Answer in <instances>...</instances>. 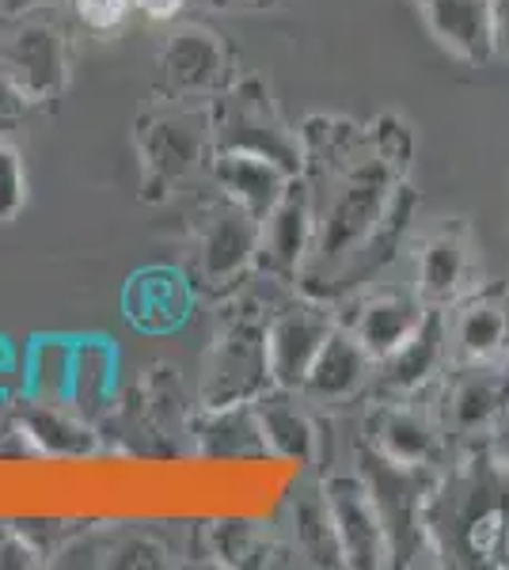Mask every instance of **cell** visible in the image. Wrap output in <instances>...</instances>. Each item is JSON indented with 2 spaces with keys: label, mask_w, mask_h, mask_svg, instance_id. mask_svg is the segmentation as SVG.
Instances as JSON below:
<instances>
[{
  "label": "cell",
  "mask_w": 509,
  "mask_h": 570,
  "mask_svg": "<svg viewBox=\"0 0 509 570\" xmlns=\"http://www.w3.org/2000/svg\"><path fill=\"white\" fill-rule=\"evenodd\" d=\"M403 176H395L384 160H376L369 149L365 160H358L346 176H339L331 187L316 190V244H312L309 266L297 278V293L320 297L323 285L335 278V271L358 252L361 240L384 217L388 202Z\"/></svg>",
  "instance_id": "6da1fadb"
},
{
  "label": "cell",
  "mask_w": 509,
  "mask_h": 570,
  "mask_svg": "<svg viewBox=\"0 0 509 570\" xmlns=\"http://www.w3.org/2000/svg\"><path fill=\"white\" fill-rule=\"evenodd\" d=\"M274 308L258 297H236L221 312L202 370V411L247 407L274 389L266 357V320Z\"/></svg>",
  "instance_id": "7a4b0ae2"
},
{
  "label": "cell",
  "mask_w": 509,
  "mask_h": 570,
  "mask_svg": "<svg viewBox=\"0 0 509 570\" xmlns=\"http://www.w3.org/2000/svg\"><path fill=\"white\" fill-rule=\"evenodd\" d=\"M213 104L198 99H168V107L149 110L137 126V153H141V187L153 198H164L179 187L198 164L213 156Z\"/></svg>",
  "instance_id": "3957f363"
},
{
  "label": "cell",
  "mask_w": 509,
  "mask_h": 570,
  "mask_svg": "<svg viewBox=\"0 0 509 570\" xmlns=\"http://www.w3.org/2000/svg\"><path fill=\"white\" fill-rule=\"evenodd\" d=\"M213 149H239L282 164L290 176H301V134L277 110L271 88L258 77H239L225 96L213 99Z\"/></svg>",
  "instance_id": "277c9868"
},
{
  "label": "cell",
  "mask_w": 509,
  "mask_h": 570,
  "mask_svg": "<svg viewBox=\"0 0 509 570\" xmlns=\"http://www.w3.org/2000/svg\"><path fill=\"white\" fill-rule=\"evenodd\" d=\"M414 400H373L361 422V449L395 468H438L446 456V426L438 407Z\"/></svg>",
  "instance_id": "5b68a950"
},
{
  "label": "cell",
  "mask_w": 509,
  "mask_h": 570,
  "mask_svg": "<svg viewBox=\"0 0 509 570\" xmlns=\"http://www.w3.org/2000/svg\"><path fill=\"white\" fill-rule=\"evenodd\" d=\"M258 220L217 195L194 240V285L206 293H236L255 274Z\"/></svg>",
  "instance_id": "8992f818"
},
{
  "label": "cell",
  "mask_w": 509,
  "mask_h": 570,
  "mask_svg": "<svg viewBox=\"0 0 509 570\" xmlns=\"http://www.w3.org/2000/svg\"><path fill=\"white\" fill-rule=\"evenodd\" d=\"M16 27L0 42V72L12 80L31 107H46L61 99L69 88V39L50 20H12Z\"/></svg>",
  "instance_id": "52a82bcc"
},
{
  "label": "cell",
  "mask_w": 509,
  "mask_h": 570,
  "mask_svg": "<svg viewBox=\"0 0 509 570\" xmlns=\"http://www.w3.org/2000/svg\"><path fill=\"white\" fill-rule=\"evenodd\" d=\"M335 324V305L304 297V293H297L293 301H282L271 312V320H266V357H271L274 389L301 392L304 376H309L312 362H316V354L323 351Z\"/></svg>",
  "instance_id": "ba28073f"
},
{
  "label": "cell",
  "mask_w": 509,
  "mask_h": 570,
  "mask_svg": "<svg viewBox=\"0 0 509 570\" xmlns=\"http://www.w3.org/2000/svg\"><path fill=\"white\" fill-rule=\"evenodd\" d=\"M327 502L331 525L346 567H388L392 563V537H388L384 513L376 505L361 472H331L320 483Z\"/></svg>",
  "instance_id": "9c48e42d"
},
{
  "label": "cell",
  "mask_w": 509,
  "mask_h": 570,
  "mask_svg": "<svg viewBox=\"0 0 509 570\" xmlns=\"http://www.w3.org/2000/svg\"><path fill=\"white\" fill-rule=\"evenodd\" d=\"M312 244H316V198L304 176H293L277 206L258 220V259L255 274L297 285L301 271L309 266Z\"/></svg>",
  "instance_id": "30bf717a"
},
{
  "label": "cell",
  "mask_w": 509,
  "mask_h": 570,
  "mask_svg": "<svg viewBox=\"0 0 509 570\" xmlns=\"http://www.w3.org/2000/svg\"><path fill=\"white\" fill-rule=\"evenodd\" d=\"M479 285V252L468 220L433 225L414 252V289L430 308H452Z\"/></svg>",
  "instance_id": "8fae6325"
},
{
  "label": "cell",
  "mask_w": 509,
  "mask_h": 570,
  "mask_svg": "<svg viewBox=\"0 0 509 570\" xmlns=\"http://www.w3.org/2000/svg\"><path fill=\"white\" fill-rule=\"evenodd\" d=\"M160 77L168 88V99H198L213 104L225 96L236 80L233 50L213 31L198 23H187L172 31V39L160 50Z\"/></svg>",
  "instance_id": "7c38bea8"
},
{
  "label": "cell",
  "mask_w": 509,
  "mask_h": 570,
  "mask_svg": "<svg viewBox=\"0 0 509 570\" xmlns=\"http://www.w3.org/2000/svg\"><path fill=\"white\" fill-rule=\"evenodd\" d=\"M430 305L419 297V289L411 285H388L376 282L369 289L346 297V312L339 316L342 327L354 331V338L376 357V365L384 357H392L414 331L422 327Z\"/></svg>",
  "instance_id": "4fadbf2b"
},
{
  "label": "cell",
  "mask_w": 509,
  "mask_h": 570,
  "mask_svg": "<svg viewBox=\"0 0 509 570\" xmlns=\"http://www.w3.org/2000/svg\"><path fill=\"white\" fill-rule=\"evenodd\" d=\"M452 365H509V285L479 282L446 308Z\"/></svg>",
  "instance_id": "5bb4252c"
},
{
  "label": "cell",
  "mask_w": 509,
  "mask_h": 570,
  "mask_svg": "<svg viewBox=\"0 0 509 570\" xmlns=\"http://www.w3.org/2000/svg\"><path fill=\"white\" fill-rule=\"evenodd\" d=\"M414 214H419V195L411 190V183H400L395 187L392 202H388L384 217L376 220L373 233L361 240V247L350 255L346 263L335 271V278L323 285V293L316 301H327V305H339V301L354 297V293L369 289L384 278V271L395 263V255L403 252L407 236H411V225H414Z\"/></svg>",
  "instance_id": "9a60e30c"
},
{
  "label": "cell",
  "mask_w": 509,
  "mask_h": 570,
  "mask_svg": "<svg viewBox=\"0 0 509 570\" xmlns=\"http://www.w3.org/2000/svg\"><path fill=\"white\" fill-rule=\"evenodd\" d=\"M438 400L446 434H490L509 415V365H449Z\"/></svg>",
  "instance_id": "2e32d148"
},
{
  "label": "cell",
  "mask_w": 509,
  "mask_h": 570,
  "mask_svg": "<svg viewBox=\"0 0 509 570\" xmlns=\"http://www.w3.org/2000/svg\"><path fill=\"white\" fill-rule=\"evenodd\" d=\"M452 357H449V327L446 308H430L422 327L376 365L373 392L376 400H414V395H430L441 389Z\"/></svg>",
  "instance_id": "e0dca14e"
},
{
  "label": "cell",
  "mask_w": 509,
  "mask_h": 570,
  "mask_svg": "<svg viewBox=\"0 0 509 570\" xmlns=\"http://www.w3.org/2000/svg\"><path fill=\"white\" fill-rule=\"evenodd\" d=\"M198 285L179 266L153 263L129 274L123 289V316L141 335H172L190 320Z\"/></svg>",
  "instance_id": "ac0fdd59"
},
{
  "label": "cell",
  "mask_w": 509,
  "mask_h": 570,
  "mask_svg": "<svg viewBox=\"0 0 509 570\" xmlns=\"http://www.w3.org/2000/svg\"><path fill=\"white\" fill-rule=\"evenodd\" d=\"M376 381V357L354 338V331L335 324L323 351L301 384L304 403H354Z\"/></svg>",
  "instance_id": "d6986e66"
},
{
  "label": "cell",
  "mask_w": 509,
  "mask_h": 570,
  "mask_svg": "<svg viewBox=\"0 0 509 570\" xmlns=\"http://www.w3.org/2000/svg\"><path fill=\"white\" fill-rule=\"evenodd\" d=\"M301 176L309 179L312 195L346 176L358 160L369 156L365 126L339 115H312L301 126Z\"/></svg>",
  "instance_id": "ffe728a7"
},
{
  "label": "cell",
  "mask_w": 509,
  "mask_h": 570,
  "mask_svg": "<svg viewBox=\"0 0 509 570\" xmlns=\"http://www.w3.org/2000/svg\"><path fill=\"white\" fill-rule=\"evenodd\" d=\"M209 179L221 198H228L255 220H263L277 206V198L285 195L293 176L282 164L266 160V156L239 153V149H213Z\"/></svg>",
  "instance_id": "44dd1931"
},
{
  "label": "cell",
  "mask_w": 509,
  "mask_h": 570,
  "mask_svg": "<svg viewBox=\"0 0 509 570\" xmlns=\"http://www.w3.org/2000/svg\"><path fill=\"white\" fill-rule=\"evenodd\" d=\"M422 23L452 58L468 66H487L495 58V31H490V0H411Z\"/></svg>",
  "instance_id": "7402d4cb"
},
{
  "label": "cell",
  "mask_w": 509,
  "mask_h": 570,
  "mask_svg": "<svg viewBox=\"0 0 509 570\" xmlns=\"http://www.w3.org/2000/svg\"><path fill=\"white\" fill-rule=\"evenodd\" d=\"M255 419L263 430V445L271 456H285L297 464H316L320 453V422L309 415L301 392L271 389L255 400Z\"/></svg>",
  "instance_id": "603a6c76"
},
{
  "label": "cell",
  "mask_w": 509,
  "mask_h": 570,
  "mask_svg": "<svg viewBox=\"0 0 509 570\" xmlns=\"http://www.w3.org/2000/svg\"><path fill=\"white\" fill-rule=\"evenodd\" d=\"M12 422L20 426L35 456H85L96 449V430L88 419H80L65 403H39L31 395H20L12 411Z\"/></svg>",
  "instance_id": "cb8c5ba5"
},
{
  "label": "cell",
  "mask_w": 509,
  "mask_h": 570,
  "mask_svg": "<svg viewBox=\"0 0 509 570\" xmlns=\"http://www.w3.org/2000/svg\"><path fill=\"white\" fill-rule=\"evenodd\" d=\"M118 392V351L104 335L77 338V354H72V389L69 407L80 419L99 422L115 407Z\"/></svg>",
  "instance_id": "d4e9b609"
},
{
  "label": "cell",
  "mask_w": 509,
  "mask_h": 570,
  "mask_svg": "<svg viewBox=\"0 0 509 570\" xmlns=\"http://www.w3.org/2000/svg\"><path fill=\"white\" fill-rule=\"evenodd\" d=\"M72 354H77V338L72 335L35 338L23 351V395H31L39 403H65L69 407Z\"/></svg>",
  "instance_id": "484cf974"
},
{
  "label": "cell",
  "mask_w": 509,
  "mask_h": 570,
  "mask_svg": "<svg viewBox=\"0 0 509 570\" xmlns=\"http://www.w3.org/2000/svg\"><path fill=\"white\" fill-rule=\"evenodd\" d=\"M293 532H297V548L312 559V563H331V567L346 563L320 487L293 502Z\"/></svg>",
  "instance_id": "4316f807"
},
{
  "label": "cell",
  "mask_w": 509,
  "mask_h": 570,
  "mask_svg": "<svg viewBox=\"0 0 509 570\" xmlns=\"http://www.w3.org/2000/svg\"><path fill=\"white\" fill-rule=\"evenodd\" d=\"M369 134V149H373L376 160H384L388 168L395 171V176L407 179V168H411L414 160V130L403 122L400 115H376L373 122L365 126Z\"/></svg>",
  "instance_id": "83f0119b"
},
{
  "label": "cell",
  "mask_w": 509,
  "mask_h": 570,
  "mask_svg": "<svg viewBox=\"0 0 509 570\" xmlns=\"http://www.w3.org/2000/svg\"><path fill=\"white\" fill-rule=\"evenodd\" d=\"M27 206V168L16 145L0 137V225L16 220Z\"/></svg>",
  "instance_id": "f1b7e54d"
},
{
  "label": "cell",
  "mask_w": 509,
  "mask_h": 570,
  "mask_svg": "<svg viewBox=\"0 0 509 570\" xmlns=\"http://www.w3.org/2000/svg\"><path fill=\"white\" fill-rule=\"evenodd\" d=\"M137 12L134 0H72V16L91 35H115Z\"/></svg>",
  "instance_id": "f546056e"
},
{
  "label": "cell",
  "mask_w": 509,
  "mask_h": 570,
  "mask_svg": "<svg viewBox=\"0 0 509 570\" xmlns=\"http://www.w3.org/2000/svg\"><path fill=\"white\" fill-rule=\"evenodd\" d=\"M23 395V365L16 346L0 335V403H16Z\"/></svg>",
  "instance_id": "4dcf8cb0"
},
{
  "label": "cell",
  "mask_w": 509,
  "mask_h": 570,
  "mask_svg": "<svg viewBox=\"0 0 509 570\" xmlns=\"http://www.w3.org/2000/svg\"><path fill=\"white\" fill-rule=\"evenodd\" d=\"M27 107H31V104H27L20 91L12 88V80L0 72V137L12 134V126L20 122V115H23Z\"/></svg>",
  "instance_id": "1f68e13d"
},
{
  "label": "cell",
  "mask_w": 509,
  "mask_h": 570,
  "mask_svg": "<svg viewBox=\"0 0 509 570\" xmlns=\"http://www.w3.org/2000/svg\"><path fill=\"white\" fill-rule=\"evenodd\" d=\"M490 31H495V58L509 61V0H490Z\"/></svg>",
  "instance_id": "d6a6232c"
},
{
  "label": "cell",
  "mask_w": 509,
  "mask_h": 570,
  "mask_svg": "<svg viewBox=\"0 0 509 570\" xmlns=\"http://www.w3.org/2000/svg\"><path fill=\"white\" fill-rule=\"evenodd\" d=\"M187 8V0H137V12H145L156 23H172L179 20V12Z\"/></svg>",
  "instance_id": "836d02e7"
},
{
  "label": "cell",
  "mask_w": 509,
  "mask_h": 570,
  "mask_svg": "<svg viewBox=\"0 0 509 570\" xmlns=\"http://www.w3.org/2000/svg\"><path fill=\"white\" fill-rule=\"evenodd\" d=\"M46 4H50V0H0V16H4V20H23V16H35Z\"/></svg>",
  "instance_id": "e575fe53"
},
{
  "label": "cell",
  "mask_w": 509,
  "mask_h": 570,
  "mask_svg": "<svg viewBox=\"0 0 509 570\" xmlns=\"http://www.w3.org/2000/svg\"><path fill=\"white\" fill-rule=\"evenodd\" d=\"M213 8H266L274 0H209Z\"/></svg>",
  "instance_id": "d590c367"
}]
</instances>
